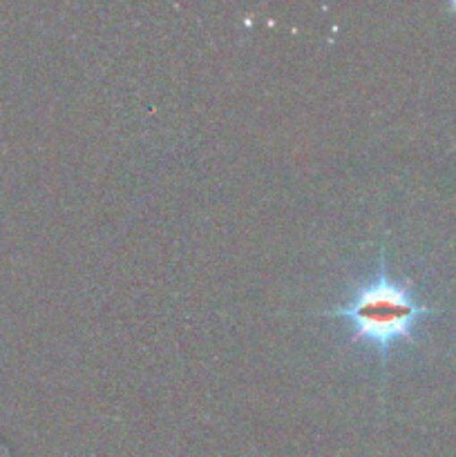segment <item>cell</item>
I'll list each match as a JSON object with an SVG mask.
<instances>
[{
	"instance_id": "cell-1",
	"label": "cell",
	"mask_w": 456,
	"mask_h": 457,
	"mask_svg": "<svg viewBox=\"0 0 456 457\" xmlns=\"http://www.w3.org/2000/svg\"><path fill=\"white\" fill-rule=\"evenodd\" d=\"M320 315L344 320L351 337L376 348L384 361L398 344L414 342L418 321L436 315V311L420 303L407 281L392 279L384 268V257H380V270L374 279L356 286L342 306Z\"/></svg>"
}]
</instances>
